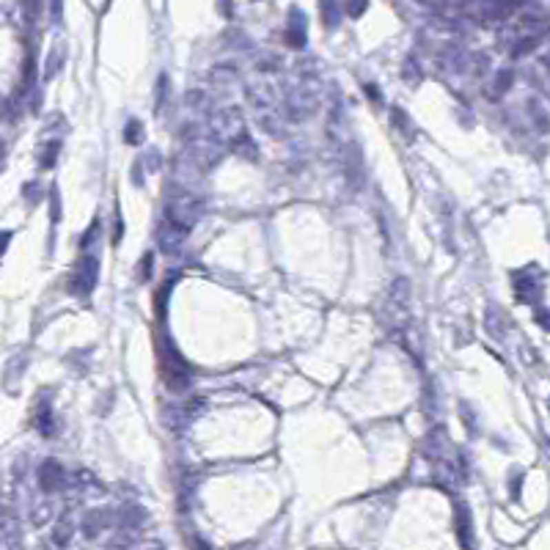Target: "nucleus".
Masks as SVG:
<instances>
[{"label": "nucleus", "mask_w": 550, "mask_h": 550, "mask_svg": "<svg viewBox=\"0 0 550 550\" xmlns=\"http://www.w3.org/2000/svg\"><path fill=\"white\" fill-rule=\"evenodd\" d=\"M94 283H96V259L83 256V259L74 265V270H72V275H69L66 286H69L72 294L85 297V294L94 289Z\"/></svg>", "instance_id": "f257e3e1"}, {"label": "nucleus", "mask_w": 550, "mask_h": 550, "mask_svg": "<svg viewBox=\"0 0 550 550\" xmlns=\"http://www.w3.org/2000/svg\"><path fill=\"white\" fill-rule=\"evenodd\" d=\"M160 374H163V380H165V385L171 391H182L187 385V366H185V360H182L179 352H171V355L163 352V358H160Z\"/></svg>", "instance_id": "f03ea898"}, {"label": "nucleus", "mask_w": 550, "mask_h": 550, "mask_svg": "<svg viewBox=\"0 0 550 550\" xmlns=\"http://www.w3.org/2000/svg\"><path fill=\"white\" fill-rule=\"evenodd\" d=\"M39 482H41V487H44L47 493H55V490L61 487V482H63V468H61L55 460L44 462V465H41V473H39Z\"/></svg>", "instance_id": "7ed1b4c3"}, {"label": "nucleus", "mask_w": 550, "mask_h": 550, "mask_svg": "<svg viewBox=\"0 0 550 550\" xmlns=\"http://www.w3.org/2000/svg\"><path fill=\"white\" fill-rule=\"evenodd\" d=\"M457 537H460L462 550H473V534H471V515H468V509L457 512Z\"/></svg>", "instance_id": "20e7f679"}, {"label": "nucleus", "mask_w": 550, "mask_h": 550, "mask_svg": "<svg viewBox=\"0 0 550 550\" xmlns=\"http://www.w3.org/2000/svg\"><path fill=\"white\" fill-rule=\"evenodd\" d=\"M127 143H141V121L127 124Z\"/></svg>", "instance_id": "39448f33"}, {"label": "nucleus", "mask_w": 550, "mask_h": 550, "mask_svg": "<svg viewBox=\"0 0 550 550\" xmlns=\"http://www.w3.org/2000/svg\"><path fill=\"white\" fill-rule=\"evenodd\" d=\"M366 11V0H347V14L349 17H360Z\"/></svg>", "instance_id": "423d86ee"}, {"label": "nucleus", "mask_w": 550, "mask_h": 550, "mask_svg": "<svg viewBox=\"0 0 550 550\" xmlns=\"http://www.w3.org/2000/svg\"><path fill=\"white\" fill-rule=\"evenodd\" d=\"M55 152H58V143H52V146H50V152H44V160H41V165H52V163H55V160H52V157H55Z\"/></svg>", "instance_id": "0eeeda50"}, {"label": "nucleus", "mask_w": 550, "mask_h": 550, "mask_svg": "<svg viewBox=\"0 0 550 550\" xmlns=\"http://www.w3.org/2000/svg\"><path fill=\"white\" fill-rule=\"evenodd\" d=\"M6 245H8V234H0V254L6 251Z\"/></svg>", "instance_id": "6e6552de"}]
</instances>
